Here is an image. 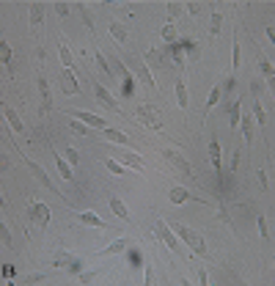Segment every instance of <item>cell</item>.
<instances>
[{
    "mask_svg": "<svg viewBox=\"0 0 275 286\" xmlns=\"http://www.w3.org/2000/svg\"><path fill=\"white\" fill-rule=\"evenodd\" d=\"M135 75H138V80H140V85H143L146 91H157L154 77H152V72L146 69V64H143V61H138V55H135Z\"/></svg>",
    "mask_w": 275,
    "mask_h": 286,
    "instance_id": "obj_9",
    "label": "cell"
},
{
    "mask_svg": "<svg viewBox=\"0 0 275 286\" xmlns=\"http://www.w3.org/2000/svg\"><path fill=\"white\" fill-rule=\"evenodd\" d=\"M184 9H187L190 17H201V14H204V6H201V3H187Z\"/></svg>",
    "mask_w": 275,
    "mask_h": 286,
    "instance_id": "obj_40",
    "label": "cell"
},
{
    "mask_svg": "<svg viewBox=\"0 0 275 286\" xmlns=\"http://www.w3.org/2000/svg\"><path fill=\"white\" fill-rule=\"evenodd\" d=\"M94 61H96V66H99V72H102L105 77H113L110 66H107V61H105V55H102L99 50H94Z\"/></svg>",
    "mask_w": 275,
    "mask_h": 286,
    "instance_id": "obj_34",
    "label": "cell"
},
{
    "mask_svg": "<svg viewBox=\"0 0 275 286\" xmlns=\"http://www.w3.org/2000/svg\"><path fill=\"white\" fill-rule=\"evenodd\" d=\"M259 69H261V75L267 77V83H270V88H273V77H275V69H273V64L259 52Z\"/></svg>",
    "mask_w": 275,
    "mask_h": 286,
    "instance_id": "obj_24",
    "label": "cell"
},
{
    "mask_svg": "<svg viewBox=\"0 0 275 286\" xmlns=\"http://www.w3.org/2000/svg\"><path fill=\"white\" fill-rule=\"evenodd\" d=\"M50 154H52V160H55V165H58V174L66 179V182H72V168H69V160H63V157L52 149V146H50Z\"/></svg>",
    "mask_w": 275,
    "mask_h": 286,
    "instance_id": "obj_18",
    "label": "cell"
},
{
    "mask_svg": "<svg viewBox=\"0 0 275 286\" xmlns=\"http://www.w3.org/2000/svg\"><path fill=\"white\" fill-rule=\"evenodd\" d=\"M240 116H242V99H234L229 105V124H231V129L240 127Z\"/></svg>",
    "mask_w": 275,
    "mask_h": 286,
    "instance_id": "obj_20",
    "label": "cell"
},
{
    "mask_svg": "<svg viewBox=\"0 0 275 286\" xmlns=\"http://www.w3.org/2000/svg\"><path fill=\"white\" fill-rule=\"evenodd\" d=\"M110 209L116 212L121 220H129V212H127V207H124V201H121V198H116V195L110 198Z\"/></svg>",
    "mask_w": 275,
    "mask_h": 286,
    "instance_id": "obj_27",
    "label": "cell"
},
{
    "mask_svg": "<svg viewBox=\"0 0 275 286\" xmlns=\"http://www.w3.org/2000/svg\"><path fill=\"white\" fill-rule=\"evenodd\" d=\"M253 124H256V121H253V116H240V127H242V135H245V141H248V146L250 143H253Z\"/></svg>",
    "mask_w": 275,
    "mask_h": 286,
    "instance_id": "obj_22",
    "label": "cell"
},
{
    "mask_svg": "<svg viewBox=\"0 0 275 286\" xmlns=\"http://www.w3.org/2000/svg\"><path fill=\"white\" fill-rule=\"evenodd\" d=\"M3 116H6V121H9V127L14 129V132H25V124H22V118L17 116V110L11 108V105H6L3 102Z\"/></svg>",
    "mask_w": 275,
    "mask_h": 286,
    "instance_id": "obj_14",
    "label": "cell"
},
{
    "mask_svg": "<svg viewBox=\"0 0 275 286\" xmlns=\"http://www.w3.org/2000/svg\"><path fill=\"white\" fill-rule=\"evenodd\" d=\"M69 127H72V132H75V135H80V138H86V135H91V127H88V124H83L80 118H72V121H69Z\"/></svg>",
    "mask_w": 275,
    "mask_h": 286,
    "instance_id": "obj_29",
    "label": "cell"
},
{
    "mask_svg": "<svg viewBox=\"0 0 275 286\" xmlns=\"http://www.w3.org/2000/svg\"><path fill=\"white\" fill-rule=\"evenodd\" d=\"M52 267H75V259H72V253L69 251H61L58 256H55V259H52Z\"/></svg>",
    "mask_w": 275,
    "mask_h": 286,
    "instance_id": "obj_25",
    "label": "cell"
},
{
    "mask_svg": "<svg viewBox=\"0 0 275 286\" xmlns=\"http://www.w3.org/2000/svg\"><path fill=\"white\" fill-rule=\"evenodd\" d=\"M176 102H179L182 110L187 108V85H184V80H176Z\"/></svg>",
    "mask_w": 275,
    "mask_h": 286,
    "instance_id": "obj_28",
    "label": "cell"
},
{
    "mask_svg": "<svg viewBox=\"0 0 275 286\" xmlns=\"http://www.w3.org/2000/svg\"><path fill=\"white\" fill-rule=\"evenodd\" d=\"M61 85H63V91L66 94H80V85H77V80H75V72H72V69H63Z\"/></svg>",
    "mask_w": 275,
    "mask_h": 286,
    "instance_id": "obj_16",
    "label": "cell"
},
{
    "mask_svg": "<svg viewBox=\"0 0 275 286\" xmlns=\"http://www.w3.org/2000/svg\"><path fill=\"white\" fill-rule=\"evenodd\" d=\"M94 94H96V99L102 102L105 108H110V110H116V113H121V108H119V102H116V96H113V94L107 91L102 83H96V80H94Z\"/></svg>",
    "mask_w": 275,
    "mask_h": 286,
    "instance_id": "obj_11",
    "label": "cell"
},
{
    "mask_svg": "<svg viewBox=\"0 0 275 286\" xmlns=\"http://www.w3.org/2000/svg\"><path fill=\"white\" fill-rule=\"evenodd\" d=\"M77 220L83 223V226H96V228H107V223H105L99 215H94V212H80Z\"/></svg>",
    "mask_w": 275,
    "mask_h": 286,
    "instance_id": "obj_19",
    "label": "cell"
},
{
    "mask_svg": "<svg viewBox=\"0 0 275 286\" xmlns=\"http://www.w3.org/2000/svg\"><path fill=\"white\" fill-rule=\"evenodd\" d=\"M110 36H113V42H119V44H127V31L119 25V22H110Z\"/></svg>",
    "mask_w": 275,
    "mask_h": 286,
    "instance_id": "obj_30",
    "label": "cell"
},
{
    "mask_svg": "<svg viewBox=\"0 0 275 286\" xmlns=\"http://www.w3.org/2000/svg\"><path fill=\"white\" fill-rule=\"evenodd\" d=\"M116 160L119 162H127L129 168H135L138 174H143V157L135 152H129V149H116Z\"/></svg>",
    "mask_w": 275,
    "mask_h": 286,
    "instance_id": "obj_8",
    "label": "cell"
},
{
    "mask_svg": "<svg viewBox=\"0 0 275 286\" xmlns=\"http://www.w3.org/2000/svg\"><path fill=\"white\" fill-rule=\"evenodd\" d=\"M253 121H256L259 127H267V113H264V108H261V102H253Z\"/></svg>",
    "mask_w": 275,
    "mask_h": 286,
    "instance_id": "obj_31",
    "label": "cell"
},
{
    "mask_svg": "<svg viewBox=\"0 0 275 286\" xmlns=\"http://www.w3.org/2000/svg\"><path fill=\"white\" fill-rule=\"evenodd\" d=\"M66 160L72 162V165H77V162H80V154L75 152V149H72V146H69V152H66Z\"/></svg>",
    "mask_w": 275,
    "mask_h": 286,
    "instance_id": "obj_45",
    "label": "cell"
},
{
    "mask_svg": "<svg viewBox=\"0 0 275 286\" xmlns=\"http://www.w3.org/2000/svg\"><path fill=\"white\" fill-rule=\"evenodd\" d=\"M146 64L152 69H160L165 64V52L163 50H157V47H152V50H146Z\"/></svg>",
    "mask_w": 275,
    "mask_h": 286,
    "instance_id": "obj_21",
    "label": "cell"
},
{
    "mask_svg": "<svg viewBox=\"0 0 275 286\" xmlns=\"http://www.w3.org/2000/svg\"><path fill=\"white\" fill-rule=\"evenodd\" d=\"M52 9H55V14H58V17H69V11H72V6H69V3H55Z\"/></svg>",
    "mask_w": 275,
    "mask_h": 286,
    "instance_id": "obj_42",
    "label": "cell"
},
{
    "mask_svg": "<svg viewBox=\"0 0 275 286\" xmlns=\"http://www.w3.org/2000/svg\"><path fill=\"white\" fill-rule=\"evenodd\" d=\"M163 157L168 162L173 165V171H179L184 179H190L193 176V168H190V162H187V157H182L179 152H173V149H163Z\"/></svg>",
    "mask_w": 275,
    "mask_h": 286,
    "instance_id": "obj_4",
    "label": "cell"
},
{
    "mask_svg": "<svg viewBox=\"0 0 275 286\" xmlns=\"http://www.w3.org/2000/svg\"><path fill=\"white\" fill-rule=\"evenodd\" d=\"M220 99H223V85H215L212 91H209V99H206V108H204V116L209 113V110L215 108V105H220Z\"/></svg>",
    "mask_w": 275,
    "mask_h": 286,
    "instance_id": "obj_23",
    "label": "cell"
},
{
    "mask_svg": "<svg viewBox=\"0 0 275 286\" xmlns=\"http://www.w3.org/2000/svg\"><path fill=\"white\" fill-rule=\"evenodd\" d=\"M58 55H61L63 69H72V52H69V47L63 44V39H61V36H58Z\"/></svg>",
    "mask_w": 275,
    "mask_h": 286,
    "instance_id": "obj_26",
    "label": "cell"
},
{
    "mask_svg": "<svg viewBox=\"0 0 275 286\" xmlns=\"http://www.w3.org/2000/svg\"><path fill=\"white\" fill-rule=\"evenodd\" d=\"M154 234H157V239H163V242L168 245V248H171L173 253H179V251H182V248H179V237L173 234V231H171L168 226H165L163 220H157V231H154Z\"/></svg>",
    "mask_w": 275,
    "mask_h": 286,
    "instance_id": "obj_6",
    "label": "cell"
},
{
    "mask_svg": "<svg viewBox=\"0 0 275 286\" xmlns=\"http://www.w3.org/2000/svg\"><path fill=\"white\" fill-rule=\"evenodd\" d=\"M182 17V6L179 3H168V22H173V19Z\"/></svg>",
    "mask_w": 275,
    "mask_h": 286,
    "instance_id": "obj_38",
    "label": "cell"
},
{
    "mask_svg": "<svg viewBox=\"0 0 275 286\" xmlns=\"http://www.w3.org/2000/svg\"><path fill=\"white\" fill-rule=\"evenodd\" d=\"M72 118H80L83 124H88L91 129H105L107 127V121H105L102 116H96V113H88V110H66Z\"/></svg>",
    "mask_w": 275,
    "mask_h": 286,
    "instance_id": "obj_5",
    "label": "cell"
},
{
    "mask_svg": "<svg viewBox=\"0 0 275 286\" xmlns=\"http://www.w3.org/2000/svg\"><path fill=\"white\" fill-rule=\"evenodd\" d=\"M39 99H42V108H39V116H47L52 110V96H50V83H47V77L39 75Z\"/></svg>",
    "mask_w": 275,
    "mask_h": 286,
    "instance_id": "obj_7",
    "label": "cell"
},
{
    "mask_svg": "<svg viewBox=\"0 0 275 286\" xmlns=\"http://www.w3.org/2000/svg\"><path fill=\"white\" fill-rule=\"evenodd\" d=\"M163 39L165 42H176V28H173V22H168V25L163 28Z\"/></svg>",
    "mask_w": 275,
    "mask_h": 286,
    "instance_id": "obj_39",
    "label": "cell"
},
{
    "mask_svg": "<svg viewBox=\"0 0 275 286\" xmlns=\"http://www.w3.org/2000/svg\"><path fill=\"white\" fill-rule=\"evenodd\" d=\"M44 275H31V278H25V284H39Z\"/></svg>",
    "mask_w": 275,
    "mask_h": 286,
    "instance_id": "obj_49",
    "label": "cell"
},
{
    "mask_svg": "<svg viewBox=\"0 0 275 286\" xmlns=\"http://www.w3.org/2000/svg\"><path fill=\"white\" fill-rule=\"evenodd\" d=\"M127 245H129V239H124V237H121V239H116L113 245H107L102 253H105V256H113V253H121L124 248H127Z\"/></svg>",
    "mask_w": 275,
    "mask_h": 286,
    "instance_id": "obj_33",
    "label": "cell"
},
{
    "mask_svg": "<svg viewBox=\"0 0 275 286\" xmlns=\"http://www.w3.org/2000/svg\"><path fill=\"white\" fill-rule=\"evenodd\" d=\"M209 157H212V168H215L217 176H223V162H220V143H217V135L212 132L209 138Z\"/></svg>",
    "mask_w": 275,
    "mask_h": 286,
    "instance_id": "obj_13",
    "label": "cell"
},
{
    "mask_svg": "<svg viewBox=\"0 0 275 286\" xmlns=\"http://www.w3.org/2000/svg\"><path fill=\"white\" fill-rule=\"evenodd\" d=\"M42 22H44V3H33V6H31V31L39 33V31H42Z\"/></svg>",
    "mask_w": 275,
    "mask_h": 286,
    "instance_id": "obj_15",
    "label": "cell"
},
{
    "mask_svg": "<svg viewBox=\"0 0 275 286\" xmlns=\"http://www.w3.org/2000/svg\"><path fill=\"white\" fill-rule=\"evenodd\" d=\"M102 138H105V141H110V143H119V146H127V143H129L127 135L121 132V129H113V127H105Z\"/></svg>",
    "mask_w": 275,
    "mask_h": 286,
    "instance_id": "obj_17",
    "label": "cell"
},
{
    "mask_svg": "<svg viewBox=\"0 0 275 286\" xmlns=\"http://www.w3.org/2000/svg\"><path fill=\"white\" fill-rule=\"evenodd\" d=\"M240 61H242V55H240V42L234 39V42H231V69H240Z\"/></svg>",
    "mask_w": 275,
    "mask_h": 286,
    "instance_id": "obj_36",
    "label": "cell"
},
{
    "mask_svg": "<svg viewBox=\"0 0 275 286\" xmlns=\"http://www.w3.org/2000/svg\"><path fill=\"white\" fill-rule=\"evenodd\" d=\"M80 11H83V19H86V25H88V31H91V33H94V19H91V14H88L86 9H83V6H80Z\"/></svg>",
    "mask_w": 275,
    "mask_h": 286,
    "instance_id": "obj_47",
    "label": "cell"
},
{
    "mask_svg": "<svg viewBox=\"0 0 275 286\" xmlns=\"http://www.w3.org/2000/svg\"><path fill=\"white\" fill-rule=\"evenodd\" d=\"M168 201H171V204H187V201L204 204V198H198V195H193L190 190H184V187H173L171 193H168Z\"/></svg>",
    "mask_w": 275,
    "mask_h": 286,
    "instance_id": "obj_12",
    "label": "cell"
},
{
    "mask_svg": "<svg viewBox=\"0 0 275 286\" xmlns=\"http://www.w3.org/2000/svg\"><path fill=\"white\" fill-rule=\"evenodd\" d=\"M152 284V264H146V286Z\"/></svg>",
    "mask_w": 275,
    "mask_h": 286,
    "instance_id": "obj_50",
    "label": "cell"
},
{
    "mask_svg": "<svg viewBox=\"0 0 275 286\" xmlns=\"http://www.w3.org/2000/svg\"><path fill=\"white\" fill-rule=\"evenodd\" d=\"M31 218L36 220V226L39 228H47L50 226V207L42 201H33V207H31Z\"/></svg>",
    "mask_w": 275,
    "mask_h": 286,
    "instance_id": "obj_10",
    "label": "cell"
},
{
    "mask_svg": "<svg viewBox=\"0 0 275 286\" xmlns=\"http://www.w3.org/2000/svg\"><path fill=\"white\" fill-rule=\"evenodd\" d=\"M105 165H107V171H110V174H116V176H124V174H127V168H124L116 157H107V160H105Z\"/></svg>",
    "mask_w": 275,
    "mask_h": 286,
    "instance_id": "obj_32",
    "label": "cell"
},
{
    "mask_svg": "<svg viewBox=\"0 0 275 286\" xmlns=\"http://www.w3.org/2000/svg\"><path fill=\"white\" fill-rule=\"evenodd\" d=\"M116 69L121 72V77H127V80H132V72H129V69L124 66V64H121V61H116Z\"/></svg>",
    "mask_w": 275,
    "mask_h": 286,
    "instance_id": "obj_46",
    "label": "cell"
},
{
    "mask_svg": "<svg viewBox=\"0 0 275 286\" xmlns=\"http://www.w3.org/2000/svg\"><path fill=\"white\" fill-rule=\"evenodd\" d=\"M25 165H28V171L33 174V176H36V182H39V185H42L44 190H50V193H55V195H58L61 201H66V198H63V193H61L58 187H55V185L50 182V176H47V174L42 171V165H39V162H33V160H25Z\"/></svg>",
    "mask_w": 275,
    "mask_h": 286,
    "instance_id": "obj_3",
    "label": "cell"
},
{
    "mask_svg": "<svg viewBox=\"0 0 275 286\" xmlns=\"http://www.w3.org/2000/svg\"><path fill=\"white\" fill-rule=\"evenodd\" d=\"M256 226H259V237H261V239H270V228H267V218H264V215H259Z\"/></svg>",
    "mask_w": 275,
    "mask_h": 286,
    "instance_id": "obj_37",
    "label": "cell"
},
{
    "mask_svg": "<svg viewBox=\"0 0 275 286\" xmlns=\"http://www.w3.org/2000/svg\"><path fill=\"white\" fill-rule=\"evenodd\" d=\"M173 234L179 237L182 242L187 245L190 251L196 253V256H206V245H204V237L201 234H196L193 228H187V226H176L173 228Z\"/></svg>",
    "mask_w": 275,
    "mask_h": 286,
    "instance_id": "obj_1",
    "label": "cell"
},
{
    "mask_svg": "<svg viewBox=\"0 0 275 286\" xmlns=\"http://www.w3.org/2000/svg\"><path fill=\"white\" fill-rule=\"evenodd\" d=\"M259 187H261V190H270V182H267V171L264 168H259Z\"/></svg>",
    "mask_w": 275,
    "mask_h": 286,
    "instance_id": "obj_43",
    "label": "cell"
},
{
    "mask_svg": "<svg viewBox=\"0 0 275 286\" xmlns=\"http://www.w3.org/2000/svg\"><path fill=\"white\" fill-rule=\"evenodd\" d=\"M135 116L143 121L146 127H152V129H163V118H160V110L154 108V105H149V102H143V105H138Z\"/></svg>",
    "mask_w": 275,
    "mask_h": 286,
    "instance_id": "obj_2",
    "label": "cell"
},
{
    "mask_svg": "<svg viewBox=\"0 0 275 286\" xmlns=\"http://www.w3.org/2000/svg\"><path fill=\"white\" fill-rule=\"evenodd\" d=\"M220 28H223V14H220V11H215V14H212V19H209V33L217 36V33H220Z\"/></svg>",
    "mask_w": 275,
    "mask_h": 286,
    "instance_id": "obj_35",
    "label": "cell"
},
{
    "mask_svg": "<svg viewBox=\"0 0 275 286\" xmlns=\"http://www.w3.org/2000/svg\"><path fill=\"white\" fill-rule=\"evenodd\" d=\"M0 58H3V64H11V47L6 44V39L0 42Z\"/></svg>",
    "mask_w": 275,
    "mask_h": 286,
    "instance_id": "obj_41",
    "label": "cell"
},
{
    "mask_svg": "<svg viewBox=\"0 0 275 286\" xmlns=\"http://www.w3.org/2000/svg\"><path fill=\"white\" fill-rule=\"evenodd\" d=\"M237 168H240V149H237V152H234V157H231V174Z\"/></svg>",
    "mask_w": 275,
    "mask_h": 286,
    "instance_id": "obj_48",
    "label": "cell"
},
{
    "mask_svg": "<svg viewBox=\"0 0 275 286\" xmlns=\"http://www.w3.org/2000/svg\"><path fill=\"white\" fill-rule=\"evenodd\" d=\"M0 239H3V245H6V248H11V234H9V228H6V223L0 226Z\"/></svg>",
    "mask_w": 275,
    "mask_h": 286,
    "instance_id": "obj_44",
    "label": "cell"
}]
</instances>
